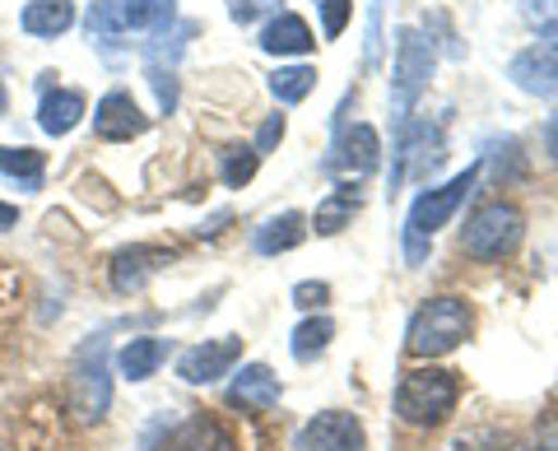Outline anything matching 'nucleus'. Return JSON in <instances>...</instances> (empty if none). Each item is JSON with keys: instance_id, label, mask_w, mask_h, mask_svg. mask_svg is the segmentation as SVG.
<instances>
[{"instance_id": "1", "label": "nucleus", "mask_w": 558, "mask_h": 451, "mask_svg": "<svg viewBox=\"0 0 558 451\" xmlns=\"http://www.w3.org/2000/svg\"><path fill=\"white\" fill-rule=\"evenodd\" d=\"M480 182V163H470L465 172H457L447 186H433V191H418L410 215H405V261L410 266H424L428 261V247H433V233L457 215V205L470 196V186Z\"/></svg>"}, {"instance_id": "2", "label": "nucleus", "mask_w": 558, "mask_h": 451, "mask_svg": "<svg viewBox=\"0 0 558 451\" xmlns=\"http://www.w3.org/2000/svg\"><path fill=\"white\" fill-rule=\"evenodd\" d=\"M457 401H461V387H457V377L442 368H410L396 387V414L414 428L442 424L447 414L457 410Z\"/></svg>"}, {"instance_id": "3", "label": "nucleus", "mask_w": 558, "mask_h": 451, "mask_svg": "<svg viewBox=\"0 0 558 451\" xmlns=\"http://www.w3.org/2000/svg\"><path fill=\"white\" fill-rule=\"evenodd\" d=\"M465 336H470V307H465V298H428L410 317L405 350L414 358H438V354L457 350Z\"/></svg>"}, {"instance_id": "4", "label": "nucleus", "mask_w": 558, "mask_h": 451, "mask_svg": "<svg viewBox=\"0 0 558 451\" xmlns=\"http://www.w3.org/2000/svg\"><path fill=\"white\" fill-rule=\"evenodd\" d=\"M428 75H433V42L424 28H400L396 38V71H391V112L396 121L405 126L414 102L424 98L428 89Z\"/></svg>"}, {"instance_id": "5", "label": "nucleus", "mask_w": 558, "mask_h": 451, "mask_svg": "<svg viewBox=\"0 0 558 451\" xmlns=\"http://www.w3.org/2000/svg\"><path fill=\"white\" fill-rule=\"evenodd\" d=\"M521 233H526V219H521L517 205L508 200H494L475 210V219L461 229V247L475 256V261H502V256L517 252Z\"/></svg>"}, {"instance_id": "6", "label": "nucleus", "mask_w": 558, "mask_h": 451, "mask_svg": "<svg viewBox=\"0 0 558 451\" xmlns=\"http://www.w3.org/2000/svg\"><path fill=\"white\" fill-rule=\"evenodd\" d=\"M112 405V377H108V344L102 336H94L75 358V373H70V414L80 424L102 419Z\"/></svg>"}, {"instance_id": "7", "label": "nucleus", "mask_w": 558, "mask_h": 451, "mask_svg": "<svg viewBox=\"0 0 558 451\" xmlns=\"http://www.w3.org/2000/svg\"><path fill=\"white\" fill-rule=\"evenodd\" d=\"M508 75L517 80L521 94H535V98H554L558 94V24H549L545 33H539L535 47L521 51Z\"/></svg>"}, {"instance_id": "8", "label": "nucleus", "mask_w": 558, "mask_h": 451, "mask_svg": "<svg viewBox=\"0 0 558 451\" xmlns=\"http://www.w3.org/2000/svg\"><path fill=\"white\" fill-rule=\"evenodd\" d=\"M442 159V131L433 126L428 131V121H418V126H400V141H396V168H391V191L405 186L414 172H428V168H438Z\"/></svg>"}, {"instance_id": "9", "label": "nucleus", "mask_w": 558, "mask_h": 451, "mask_svg": "<svg viewBox=\"0 0 558 451\" xmlns=\"http://www.w3.org/2000/svg\"><path fill=\"white\" fill-rule=\"evenodd\" d=\"M293 451H363V424L344 410H326L299 428Z\"/></svg>"}, {"instance_id": "10", "label": "nucleus", "mask_w": 558, "mask_h": 451, "mask_svg": "<svg viewBox=\"0 0 558 451\" xmlns=\"http://www.w3.org/2000/svg\"><path fill=\"white\" fill-rule=\"evenodd\" d=\"M242 358V340L238 336H223V340H205L196 350H186L178 358V377L191 381V387H209V381L229 377V368Z\"/></svg>"}, {"instance_id": "11", "label": "nucleus", "mask_w": 558, "mask_h": 451, "mask_svg": "<svg viewBox=\"0 0 558 451\" xmlns=\"http://www.w3.org/2000/svg\"><path fill=\"white\" fill-rule=\"evenodd\" d=\"M377 154H381V145H377V131L373 126H354V131H344L340 126V135H336V154H330V172H344V178H368V172L377 168Z\"/></svg>"}, {"instance_id": "12", "label": "nucleus", "mask_w": 558, "mask_h": 451, "mask_svg": "<svg viewBox=\"0 0 558 451\" xmlns=\"http://www.w3.org/2000/svg\"><path fill=\"white\" fill-rule=\"evenodd\" d=\"M168 261H172L168 247H145V242H140V247L117 252L112 256V289L117 293H140Z\"/></svg>"}, {"instance_id": "13", "label": "nucleus", "mask_w": 558, "mask_h": 451, "mask_svg": "<svg viewBox=\"0 0 558 451\" xmlns=\"http://www.w3.org/2000/svg\"><path fill=\"white\" fill-rule=\"evenodd\" d=\"M94 131L102 141H135V135L145 131V117H140L131 94L112 89V94H102V102L94 108Z\"/></svg>"}, {"instance_id": "14", "label": "nucleus", "mask_w": 558, "mask_h": 451, "mask_svg": "<svg viewBox=\"0 0 558 451\" xmlns=\"http://www.w3.org/2000/svg\"><path fill=\"white\" fill-rule=\"evenodd\" d=\"M229 405L238 410H275L279 405V377L266 368V363H247L238 377H233V387H229Z\"/></svg>"}, {"instance_id": "15", "label": "nucleus", "mask_w": 558, "mask_h": 451, "mask_svg": "<svg viewBox=\"0 0 558 451\" xmlns=\"http://www.w3.org/2000/svg\"><path fill=\"white\" fill-rule=\"evenodd\" d=\"M163 451H238L233 432L223 428L219 419H209V414H196V419H186L172 428V438Z\"/></svg>"}, {"instance_id": "16", "label": "nucleus", "mask_w": 558, "mask_h": 451, "mask_svg": "<svg viewBox=\"0 0 558 451\" xmlns=\"http://www.w3.org/2000/svg\"><path fill=\"white\" fill-rule=\"evenodd\" d=\"M260 47L270 51V57H307L317 38H312V28L299 20V14H279L260 28Z\"/></svg>"}, {"instance_id": "17", "label": "nucleus", "mask_w": 558, "mask_h": 451, "mask_svg": "<svg viewBox=\"0 0 558 451\" xmlns=\"http://www.w3.org/2000/svg\"><path fill=\"white\" fill-rule=\"evenodd\" d=\"M163 358H168V340L159 336H140V340H126L121 344V354H117V368L121 377H131V381H145L163 368Z\"/></svg>"}, {"instance_id": "18", "label": "nucleus", "mask_w": 558, "mask_h": 451, "mask_svg": "<svg viewBox=\"0 0 558 451\" xmlns=\"http://www.w3.org/2000/svg\"><path fill=\"white\" fill-rule=\"evenodd\" d=\"M303 233H307V219L299 215V210H284V215H270L266 223L256 229V252L260 256H279V252H293L303 242Z\"/></svg>"}, {"instance_id": "19", "label": "nucleus", "mask_w": 558, "mask_h": 451, "mask_svg": "<svg viewBox=\"0 0 558 451\" xmlns=\"http://www.w3.org/2000/svg\"><path fill=\"white\" fill-rule=\"evenodd\" d=\"M20 24L33 38H61V33L75 24V5H70V0H28Z\"/></svg>"}, {"instance_id": "20", "label": "nucleus", "mask_w": 558, "mask_h": 451, "mask_svg": "<svg viewBox=\"0 0 558 451\" xmlns=\"http://www.w3.org/2000/svg\"><path fill=\"white\" fill-rule=\"evenodd\" d=\"M84 117V98L75 89H57V94H43V108H38V126L47 135H70Z\"/></svg>"}, {"instance_id": "21", "label": "nucleus", "mask_w": 558, "mask_h": 451, "mask_svg": "<svg viewBox=\"0 0 558 451\" xmlns=\"http://www.w3.org/2000/svg\"><path fill=\"white\" fill-rule=\"evenodd\" d=\"M359 205H363L359 186H354V182H344V186H336V191H330V196L317 205V219H312V223H317V233H322V237H330V233H340L344 223L359 215Z\"/></svg>"}, {"instance_id": "22", "label": "nucleus", "mask_w": 558, "mask_h": 451, "mask_svg": "<svg viewBox=\"0 0 558 451\" xmlns=\"http://www.w3.org/2000/svg\"><path fill=\"white\" fill-rule=\"evenodd\" d=\"M43 168H47V159L38 149H14V145H0V172H5L10 182H20L24 191H38L43 186Z\"/></svg>"}, {"instance_id": "23", "label": "nucleus", "mask_w": 558, "mask_h": 451, "mask_svg": "<svg viewBox=\"0 0 558 451\" xmlns=\"http://www.w3.org/2000/svg\"><path fill=\"white\" fill-rule=\"evenodd\" d=\"M330 336H336V321H330V317H307L299 331H293V358H299V363L322 358Z\"/></svg>"}, {"instance_id": "24", "label": "nucleus", "mask_w": 558, "mask_h": 451, "mask_svg": "<svg viewBox=\"0 0 558 451\" xmlns=\"http://www.w3.org/2000/svg\"><path fill=\"white\" fill-rule=\"evenodd\" d=\"M312 89H317V71L312 65H284V71L270 75V94L279 102H303Z\"/></svg>"}, {"instance_id": "25", "label": "nucleus", "mask_w": 558, "mask_h": 451, "mask_svg": "<svg viewBox=\"0 0 558 451\" xmlns=\"http://www.w3.org/2000/svg\"><path fill=\"white\" fill-rule=\"evenodd\" d=\"M256 163H260V154L247 149V145H229V149H219V178L229 182L233 191H242L252 178H256Z\"/></svg>"}, {"instance_id": "26", "label": "nucleus", "mask_w": 558, "mask_h": 451, "mask_svg": "<svg viewBox=\"0 0 558 451\" xmlns=\"http://www.w3.org/2000/svg\"><path fill=\"white\" fill-rule=\"evenodd\" d=\"M84 24H89V42H98L102 51H112V42L121 38V33H126V28H121L117 0H94V5H89V20H84Z\"/></svg>"}, {"instance_id": "27", "label": "nucleus", "mask_w": 558, "mask_h": 451, "mask_svg": "<svg viewBox=\"0 0 558 451\" xmlns=\"http://www.w3.org/2000/svg\"><path fill=\"white\" fill-rule=\"evenodd\" d=\"M349 14H354V0H322V28H326V38H340L344 24H349Z\"/></svg>"}, {"instance_id": "28", "label": "nucleus", "mask_w": 558, "mask_h": 451, "mask_svg": "<svg viewBox=\"0 0 558 451\" xmlns=\"http://www.w3.org/2000/svg\"><path fill=\"white\" fill-rule=\"evenodd\" d=\"M149 84H154V94H159L163 112L178 108V80H172V71H163V65H149Z\"/></svg>"}, {"instance_id": "29", "label": "nucleus", "mask_w": 558, "mask_h": 451, "mask_svg": "<svg viewBox=\"0 0 558 451\" xmlns=\"http://www.w3.org/2000/svg\"><path fill=\"white\" fill-rule=\"evenodd\" d=\"M326 298H330V284H322V280H307V284H299V289H293V307H303V312L322 307Z\"/></svg>"}, {"instance_id": "30", "label": "nucleus", "mask_w": 558, "mask_h": 451, "mask_svg": "<svg viewBox=\"0 0 558 451\" xmlns=\"http://www.w3.org/2000/svg\"><path fill=\"white\" fill-rule=\"evenodd\" d=\"M279 141H284V117H266V126L256 135V154H270Z\"/></svg>"}, {"instance_id": "31", "label": "nucleus", "mask_w": 558, "mask_h": 451, "mask_svg": "<svg viewBox=\"0 0 558 451\" xmlns=\"http://www.w3.org/2000/svg\"><path fill=\"white\" fill-rule=\"evenodd\" d=\"M260 5H275V0H233V20L238 24H252Z\"/></svg>"}, {"instance_id": "32", "label": "nucleus", "mask_w": 558, "mask_h": 451, "mask_svg": "<svg viewBox=\"0 0 558 451\" xmlns=\"http://www.w3.org/2000/svg\"><path fill=\"white\" fill-rule=\"evenodd\" d=\"M545 145H549V154H554V163H558V112L549 117V126H545Z\"/></svg>"}, {"instance_id": "33", "label": "nucleus", "mask_w": 558, "mask_h": 451, "mask_svg": "<svg viewBox=\"0 0 558 451\" xmlns=\"http://www.w3.org/2000/svg\"><path fill=\"white\" fill-rule=\"evenodd\" d=\"M14 223H20V210H14V205H5V200H0V233H5V229H14Z\"/></svg>"}, {"instance_id": "34", "label": "nucleus", "mask_w": 558, "mask_h": 451, "mask_svg": "<svg viewBox=\"0 0 558 451\" xmlns=\"http://www.w3.org/2000/svg\"><path fill=\"white\" fill-rule=\"evenodd\" d=\"M0 112H5V89H0Z\"/></svg>"}, {"instance_id": "35", "label": "nucleus", "mask_w": 558, "mask_h": 451, "mask_svg": "<svg viewBox=\"0 0 558 451\" xmlns=\"http://www.w3.org/2000/svg\"><path fill=\"white\" fill-rule=\"evenodd\" d=\"M539 451H545V447H539Z\"/></svg>"}]
</instances>
